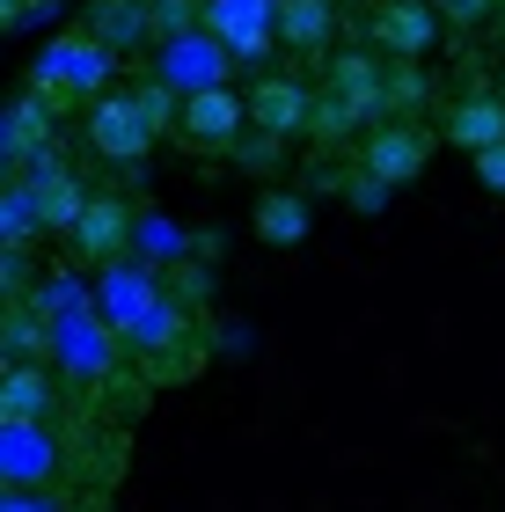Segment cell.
<instances>
[{
    "label": "cell",
    "mask_w": 505,
    "mask_h": 512,
    "mask_svg": "<svg viewBox=\"0 0 505 512\" xmlns=\"http://www.w3.org/2000/svg\"><path fill=\"white\" fill-rule=\"evenodd\" d=\"M440 8H447L454 22H476V15H484V8H491V0H440Z\"/></svg>",
    "instance_id": "d4e9b609"
},
{
    "label": "cell",
    "mask_w": 505,
    "mask_h": 512,
    "mask_svg": "<svg viewBox=\"0 0 505 512\" xmlns=\"http://www.w3.org/2000/svg\"><path fill=\"white\" fill-rule=\"evenodd\" d=\"M323 96L344 103L352 118H381V110H388V74H381V66L366 59V52H337V59H330Z\"/></svg>",
    "instance_id": "ba28073f"
},
{
    "label": "cell",
    "mask_w": 505,
    "mask_h": 512,
    "mask_svg": "<svg viewBox=\"0 0 505 512\" xmlns=\"http://www.w3.org/2000/svg\"><path fill=\"white\" fill-rule=\"evenodd\" d=\"M8 344H15V366H37V352H44V344H59V330H52V322H37V308H15L8 315Z\"/></svg>",
    "instance_id": "ac0fdd59"
},
{
    "label": "cell",
    "mask_w": 505,
    "mask_h": 512,
    "mask_svg": "<svg viewBox=\"0 0 505 512\" xmlns=\"http://www.w3.org/2000/svg\"><path fill=\"white\" fill-rule=\"evenodd\" d=\"M103 74H110V52H103V44H96V37H66V44H52V52L37 59V96H44V103L96 96Z\"/></svg>",
    "instance_id": "7a4b0ae2"
},
{
    "label": "cell",
    "mask_w": 505,
    "mask_h": 512,
    "mask_svg": "<svg viewBox=\"0 0 505 512\" xmlns=\"http://www.w3.org/2000/svg\"><path fill=\"white\" fill-rule=\"evenodd\" d=\"M352 125H359V118H352V110H344V103H330V96L315 103V132H323V139H337V132H352Z\"/></svg>",
    "instance_id": "7402d4cb"
},
{
    "label": "cell",
    "mask_w": 505,
    "mask_h": 512,
    "mask_svg": "<svg viewBox=\"0 0 505 512\" xmlns=\"http://www.w3.org/2000/svg\"><path fill=\"white\" fill-rule=\"evenodd\" d=\"M88 198H96V191H81V176H74V169H59V154H52V161H44V169L30 176L37 227H66V235H74V227H81V213H88Z\"/></svg>",
    "instance_id": "30bf717a"
},
{
    "label": "cell",
    "mask_w": 505,
    "mask_h": 512,
    "mask_svg": "<svg viewBox=\"0 0 505 512\" xmlns=\"http://www.w3.org/2000/svg\"><path fill=\"white\" fill-rule=\"evenodd\" d=\"M425 74H418V59H396V66H388V110H418L425 103Z\"/></svg>",
    "instance_id": "d6986e66"
},
{
    "label": "cell",
    "mask_w": 505,
    "mask_h": 512,
    "mask_svg": "<svg viewBox=\"0 0 505 512\" xmlns=\"http://www.w3.org/2000/svg\"><path fill=\"white\" fill-rule=\"evenodd\" d=\"M154 139L162 132L147 125V110L132 103V88L125 96H96V110H88V147H96L103 161H147Z\"/></svg>",
    "instance_id": "3957f363"
},
{
    "label": "cell",
    "mask_w": 505,
    "mask_h": 512,
    "mask_svg": "<svg viewBox=\"0 0 505 512\" xmlns=\"http://www.w3.org/2000/svg\"><path fill=\"white\" fill-rule=\"evenodd\" d=\"M498 81H505V74H498ZM498 96H505V88H498Z\"/></svg>",
    "instance_id": "484cf974"
},
{
    "label": "cell",
    "mask_w": 505,
    "mask_h": 512,
    "mask_svg": "<svg viewBox=\"0 0 505 512\" xmlns=\"http://www.w3.org/2000/svg\"><path fill=\"white\" fill-rule=\"evenodd\" d=\"M425 161H432V132H418V125H374L359 139V176H374L381 191L418 183Z\"/></svg>",
    "instance_id": "6da1fadb"
},
{
    "label": "cell",
    "mask_w": 505,
    "mask_h": 512,
    "mask_svg": "<svg viewBox=\"0 0 505 512\" xmlns=\"http://www.w3.org/2000/svg\"><path fill=\"white\" fill-rule=\"evenodd\" d=\"M249 125L271 132V139L308 132V125H315V96H308V81H286V74L257 81V88H249Z\"/></svg>",
    "instance_id": "52a82bcc"
},
{
    "label": "cell",
    "mask_w": 505,
    "mask_h": 512,
    "mask_svg": "<svg viewBox=\"0 0 505 512\" xmlns=\"http://www.w3.org/2000/svg\"><path fill=\"white\" fill-rule=\"evenodd\" d=\"M0 447H8V476H15V491H30V483H37V469H44L37 425H8V432H0Z\"/></svg>",
    "instance_id": "e0dca14e"
},
{
    "label": "cell",
    "mask_w": 505,
    "mask_h": 512,
    "mask_svg": "<svg viewBox=\"0 0 505 512\" xmlns=\"http://www.w3.org/2000/svg\"><path fill=\"white\" fill-rule=\"evenodd\" d=\"M52 410V374L44 366H8L0 374V425H37Z\"/></svg>",
    "instance_id": "5bb4252c"
},
{
    "label": "cell",
    "mask_w": 505,
    "mask_h": 512,
    "mask_svg": "<svg viewBox=\"0 0 505 512\" xmlns=\"http://www.w3.org/2000/svg\"><path fill=\"white\" fill-rule=\"evenodd\" d=\"M257 242H271V249L308 242V198L301 191H264L257 198Z\"/></svg>",
    "instance_id": "9a60e30c"
},
{
    "label": "cell",
    "mask_w": 505,
    "mask_h": 512,
    "mask_svg": "<svg viewBox=\"0 0 505 512\" xmlns=\"http://www.w3.org/2000/svg\"><path fill=\"white\" fill-rule=\"evenodd\" d=\"M476 183H484L491 198H505V147H491V154H476Z\"/></svg>",
    "instance_id": "603a6c76"
},
{
    "label": "cell",
    "mask_w": 505,
    "mask_h": 512,
    "mask_svg": "<svg viewBox=\"0 0 505 512\" xmlns=\"http://www.w3.org/2000/svg\"><path fill=\"white\" fill-rule=\"evenodd\" d=\"M0 147H8V161H22V169H44V161H52V103H44V96H22Z\"/></svg>",
    "instance_id": "4fadbf2b"
},
{
    "label": "cell",
    "mask_w": 505,
    "mask_h": 512,
    "mask_svg": "<svg viewBox=\"0 0 505 512\" xmlns=\"http://www.w3.org/2000/svg\"><path fill=\"white\" fill-rule=\"evenodd\" d=\"M132 103L147 110V125H154V132L183 125V118H176V96H169V81H140V88H132Z\"/></svg>",
    "instance_id": "ffe728a7"
},
{
    "label": "cell",
    "mask_w": 505,
    "mask_h": 512,
    "mask_svg": "<svg viewBox=\"0 0 505 512\" xmlns=\"http://www.w3.org/2000/svg\"><path fill=\"white\" fill-rule=\"evenodd\" d=\"M344 205H359V213H381V205H388V191H381L374 176H359V183H352V198H344Z\"/></svg>",
    "instance_id": "cb8c5ba5"
},
{
    "label": "cell",
    "mask_w": 505,
    "mask_h": 512,
    "mask_svg": "<svg viewBox=\"0 0 505 512\" xmlns=\"http://www.w3.org/2000/svg\"><path fill=\"white\" fill-rule=\"evenodd\" d=\"M205 37L235 59H257L279 37V0H205Z\"/></svg>",
    "instance_id": "277c9868"
},
{
    "label": "cell",
    "mask_w": 505,
    "mask_h": 512,
    "mask_svg": "<svg viewBox=\"0 0 505 512\" xmlns=\"http://www.w3.org/2000/svg\"><path fill=\"white\" fill-rule=\"evenodd\" d=\"M366 30H374L381 52H396V59H425V52H432V37H440V8H432V0H381Z\"/></svg>",
    "instance_id": "8992f818"
},
{
    "label": "cell",
    "mask_w": 505,
    "mask_h": 512,
    "mask_svg": "<svg viewBox=\"0 0 505 512\" xmlns=\"http://www.w3.org/2000/svg\"><path fill=\"white\" fill-rule=\"evenodd\" d=\"M0 220H8V235L22 242V235H37V205H30V183H15L8 198H0Z\"/></svg>",
    "instance_id": "44dd1931"
},
{
    "label": "cell",
    "mask_w": 505,
    "mask_h": 512,
    "mask_svg": "<svg viewBox=\"0 0 505 512\" xmlns=\"http://www.w3.org/2000/svg\"><path fill=\"white\" fill-rule=\"evenodd\" d=\"M242 125H249V96H235V88H198V96H183V139H191L198 154H227Z\"/></svg>",
    "instance_id": "5b68a950"
},
{
    "label": "cell",
    "mask_w": 505,
    "mask_h": 512,
    "mask_svg": "<svg viewBox=\"0 0 505 512\" xmlns=\"http://www.w3.org/2000/svg\"><path fill=\"white\" fill-rule=\"evenodd\" d=\"M103 308H110V330L140 337L147 322L169 308V300L154 293V278H147V271H110V286H103Z\"/></svg>",
    "instance_id": "8fae6325"
},
{
    "label": "cell",
    "mask_w": 505,
    "mask_h": 512,
    "mask_svg": "<svg viewBox=\"0 0 505 512\" xmlns=\"http://www.w3.org/2000/svg\"><path fill=\"white\" fill-rule=\"evenodd\" d=\"M125 242H132V213H125V198H88V213H81V227H74V256L81 264H118L125 256Z\"/></svg>",
    "instance_id": "9c48e42d"
},
{
    "label": "cell",
    "mask_w": 505,
    "mask_h": 512,
    "mask_svg": "<svg viewBox=\"0 0 505 512\" xmlns=\"http://www.w3.org/2000/svg\"><path fill=\"white\" fill-rule=\"evenodd\" d=\"M330 30H337L330 0H279V37L293 44V52H323Z\"/></svg>",
    "instance_id": "2e32d148"
},
{
    "label": "cell",
    "mask_w": 505,
    "mask_h": 512,
    "mask_svg": "<svg viewBox=\"0 0 505 512\" xmlns=\"http://www.w3.org/2000/svg\"><path fill=\"white\" fill-rule=\"evenodd\" d=\"M447 139H454V147H469V154L505 147V96H462L447 110Z\"/></svg>",
    "instance_id": "7c38bea8"
}]
</instances>
